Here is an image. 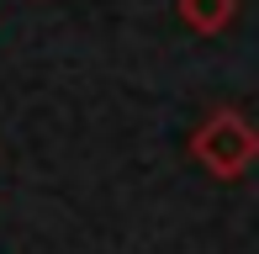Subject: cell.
Masks as SVG:
<instances>
[{
    "mask_svg": "<svg viewBox=\"0 0 259 254\" xmlns=\"http://www.w3.org/2000/svg\"><path fill=\"white\" fill-rule=\"evenodd\" d=\"M191 159L211 180H238L259 159V127L233 106H217L211 117L191 133Z\"/></svg>",
    "mask_w": 259,
    "mask_h": 254,
    "instance_id": "cell-1",
    "label": "cell"
},
{
    "mask_svg": "<svg viewBox=\"0 0 259 254\" xmlns=\"http://www.w3.org/2000/svg\"><path fill=\"white\" fill-rule=\"evenodd\" d=\"M175 6H180V21L191 32H201V37L228 32L233 16H238V0H175Z\"/></svg>",
    "mask_w": 259,
    "mask_h": 254,
    "instance_id": "cell-2",
    "label": "cell"
}]
</instances>
